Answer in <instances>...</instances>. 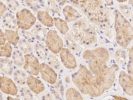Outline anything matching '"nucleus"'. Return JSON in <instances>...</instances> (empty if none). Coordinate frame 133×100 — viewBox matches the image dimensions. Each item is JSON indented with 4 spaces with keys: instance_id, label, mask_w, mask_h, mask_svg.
I'll list each match as a JSON object with an SVG mask.
<instances>
[{
    "instance_id": "nucleus-7",
    "label": "nucleus",
    "mask_w": 133,
    "mask_h": 100,
    "mask_svg": "<svg viewBox=\"0 0 133 100\" xmlns=\"http://www.w3.org/2000/svg\"><path fill=\"white\" fill-rule=\"evenodd\" d=\"M45 43L49 50L54 54L59 53L64 47L63 40L55 30L48 32Z\"/></svg>"
},
{
    "instance_id": "nucleus-5",
    "label": "nucleus",
    "mask_w": 133,
    "mask_h": 100,
    "mask_svg": "<svg viewBox=\"0 0 133 100\" xmlns=\"http://www.w3.org/2000/svg\"><path fill=\"white\" fill-rule=\"evenodd\" d=\"M69 2L86 17L97 12L105 6L103 0H69Z\"/></svg>"
},
{
    "instance_id": "nucleus-43",
    "label": "nucleus",
    "mask_w": 133,
    "mask_h": 100,
    "mask_svg": "<svg viewBox=\"0 0 133 100\" xmlns=\"http://www.w3.org/2000/svg\"><path fill=\"white\" fill-rule=\"evenodd\" d=\"M7 100H20V98H13L12 97H11L10 96H8V97H7Z\"/></svg>"
},
{
    "instance_id": "nucleus-4",
    "label": "nucleus",
    "mask_w": 133,
    "mask_h": 100,
    "mask_svg": "<svg viewBox=\"0 0 133 100\" xmlns=\"http://www.w3.org/2000/svg\"><path fill=\"white\" fill-rule=\"evenodd\" d=\"M88 21L102 31L106 30L115 21L113 12L104 6L97 12L86 17Z\"/></svg>"
},
{
    "instance_id": "nucleus-20",
    "label": "nucleus",
    "mask_w": 133,
    "mask_h": 100,
    "mask_svg": "<svg viewBox=\"0 0 133 100\" xmlns=\"http://www.w3.org/2000/svg\"><path fill=\"white\" fill-rule=\"evenodd\" d=\"M1 71L6 76H12L14 72L13 65L12 62L8 58H2L1 59Z\"/></svg>"
},
{
    "instance_id": "nucleus-35",
    "label": "nucleus",
    "mask_w": 133,
    "mask_h": 100,
    "mask_svg": "<svg viewBox=\"0 0 133 100\" xmlns=\"http://www.w3.org/2000/svg\"><path fill=\"white\" fill-rule=\"evenodd\" d=\"M21 32L23 38H24L28 41H29V42L30 43L32 44L36 42V39L33 35V33H32V32L29 31L28 30H22V29Z\"/></svg>"
},
{
    "instance_id": "nucleus-25",
    "label": "nucleus",
    "mask_w": 133,
    "mask_h": 100,
    "mask_svg": "<svg viewBox=\"0 0 133 100\" xmlns=\"http://www.w3.org/2000/svg\"><path fill=\"white\" fill-rule=\"evenodd\" d=\"M17 45L20 50L26 54L32 53L34 50L32 44L23 38H20Z\"/></svg>"
},
{
    "instance_id": "nucleus-23",
    "label": "nucleus",
    "mask_w": 133,
    "mask_h": 100,
    "mask_svg": "<svg viewBox=\"0 0 133 100\" xmlns=\"http://www.w3.org/2000/svg\"><path fill=\"white\" fill-rule=\"evenodd\" d=\"M11 57L14 64L16 66L18 67L24 66L25 62V58L23 52L21 50L18 49L13 50Z\"/></svg>"
},
{
    "instance_id": "nucleus-6",
    "label": "nucleus",
    "mask_w": 133,
    "mask_h": 100,
    "mask_svg": "<svg viewBox=\"0 0 133 100\" xmlns=\"http://www.w3.org/2000/svg\"><path fill=\"white\" fill-rule=\"evenodd\" d=\"M17 24L19 29L28 30L36 23V18L27 9H22L16 12Z\"/></svg>"
},
{
    "instance_id": "nucleus-45",
    "label": "nucleus",
    "mask_w": 133,
    "mask_h": 100,
    "mask_svg": "<svg viewBox=\"0 0 133 100\" xmlns=\"http://www.w3.org/2000/svg\"><path fill=\"white\" fill-rule=\"evenodd\" d=\"M116 1L119 3H124L127 2V0H116Z\"/></svg>"
},
{
    "instance_id": "nucleus-21",
    "label": "nucleus",
    "mask_w": 133,
    "mask_h": 100,
    "mask_svg": "<svg viewBox=\"0 0 133 100\" xmlns=\"http://www.w3.org/2000/svg\"><path fill=\"white\" fill-rule=\"evenodd\" d=\"M14 81L17 85L23 86L27 82L28 77L26 72L21 69L16 70L14 72Z\"/></svg>"
},
{
    "instance_id": "nucleus-2",
    "label": "nucleus",
    "mask_w": 133,
    "mask_h": 100,
    "mask_svg": "<svg viewBox=\"0 0 133 100\" xmlns=\"http://www.w3.org/2000/svg\"><path fill=\"white\" fill-rule=\"evenodd\" d=\"M70 33L77 44L85 48L95 46L99 40L98 27L83 18L72 22Z\"/></svg>"
},
{
    "instance_id": "nucleus-33",
    "label": "nucleus",
    "mask_w": 133,
    "mask_h": 100,
    "mask_svg": "<svg viewBox=\"0 0 133 100\" xmlns=\"http://www.w3.org/2000/svg\"><path fill=\"white\" fill-rule=\"evenodd\" d=\"M6 3L9 9L13 12H17L22 9L21 5L17 0H6Z\"/></svg>"
},
{
    "instance_id": "nucleus-29",
    "label": "nucleus",
    "mask_w": 133,
    "mask_h": 100,
    "mask_svg": "<svg viewBox=\"0 0 133 100\" xmlns=\"http://www.w3.org/2000/svg\"><path fill=\"white\" fill-rule=\"evenodd\" d=\"M12 48L10 44L6 42L3 46L0 47V57L4 58H9L11 57L13 51Z\"/></svg>"
},
{
    "instance_id": "nucleus-26",
    "label": "nucleus",
    "mask_w": 133,
    "mask_h": 100,
    "mask_svg": "<svg viewBox=\"0 0 133 100\" xmlns=\"http://www.w3.org/2000/svg\"><path fill=\"white\" fill-rule=\"evenodd\" d=\"M128 58L127 69V72L125 73L129 79L133 83V45L129 51Z\"/></svg>"
},
{
    "instance_id": "nucleus-13",
    "label": "nucleus",
    "mask_w": 133,
    "mask_h": 100,
    "mask_svg": "<svg viewBox=\"0 0 133 100\" xmlns=\"http://www.w3.org/2000/svg\"><path fill=\"white\" fill-rule=\"evenodd\" d=\"M62 14L67 22L70 23L76 21L82 17L77 9L71 5H66L62 9Z\"/></svg>"
},
{
    "instance_id": "nucleus-41",
    "label": "nucleus",
    "mask_w": 133,
    "mask_h": 100,
    "mask_svg": "<svg viewBox=\"0 0 133 100\" xmlns=\"http://www.w3.org/2000/svg\"><path fill=\"white\" fill-rule=\"evenodd\" d=\"M106 3V5L108 6H113L114 5V0H103Z\"/></svg>"
},
{
    "instance_id": "nucleus-16",
    "label": "nucleus",
    "mask_w": 133,
    "mask_h": 100,
    "mask_svg": "<svg viewBox=\"0 0 133 100\" xmlns=\"http://www.w3.org/2000/svg\"><path fill=\"white\" fill-rule=\"evenodd\" d=\"M36 18L41 24L47 27H52L54 26V19L47 11H39L36 14Z\"/></svg>"
},
{
    "instance_id": "nucleus-22",
    "label": "nucleus",
    "mask_w": 133,
    "mask_h": 100,
    "mask_svg": "<svg viewBox=\"0 0 133 100\" xmlns=\"http://www.w3.org/2000/svg\"><path fill=\"white\" fill-rule=\"evenodd\" d=\"M5 33L8 42L16 46L20 39L17 31L5 29Z\"/></svg>"
},
{
    "instance_id": "nucleus-42",
    "label": "nucleus",
    "mask_w": 133,
    "mask_h": 100,
    "mask_svg": "<svg viewBox=\"0 0 133 100\" xmlns=\"http://www.w3.org/2000/svg\"><path fill=\"white\" fill-rule=\"evenodd\" d=\"M114 98L116 100H127L128 99L126 97H118L117 96H114Z\"/></svg>"
},
{
    "instance_id": "nucleus-40",
    "label": "nucleus",
    "mask_w": 133,
    "mask_h": 100,
    "mask_svg": "<svg viewBox=\"0 0 133 100\" xmlns=\"http://www.w3.org/2000/svg\"><path fill=\"white\" fill-rule=\"evenodd\" d=\"M68 0H56V2H57L59 6L61 7H63L65 6Z\"/></svg>"
},
{
    "instance_id": "nucleus-11",
    "label": "nucleus",
    "mask_w": 133,
    "mask_h": 100,
    "mask_svg": "<svg viewBox=\"0 0 133 100\" xmlns=\"http://www.w3.org/2000/svg\"><path fill=\"white\" fill-rule=\"evenodd\" d=\"M59 56L62 64L66 68L73 70L77 68L76 59L69 49L63 48L59 53Z\"/></svg>"
},
{
    "instance_id": "nucleus-46",
    "label": "nucleus",
    "mask_w": 133,
    "mask_h": 100,
    "mask_svg": "<svg viewBox=\"0 0 133 100\" xmlns=\"http://www.w3.org/2000/svg\"><path fill=\"white\" fill-rule=\"evenodd\" d=\"M130 4L133 6V0H128Z\"/></svg>"
},
{
    "instance_id": "nucleus-39",
    "label": "nucleus",
    "mask_w": 133,
    "mask_h": 100,
    "mask_svg": "<svg viewBox=\"0 0 133 100\" xmlns=\"http://www.w3.org/2000/svg\"><path fill=\"white\" fill-rule=\"evenodd\" d=\"M6 41H7V39H6L5 33H4L3 31L2 30V29H1V32H0V45H1V46L4 45L6 43Z\"/></svg>"
},
{
    "instance_id": "nucleus-10",
    "label": "nucleus",
    "mask_w": 133,
    "mask_h": 100,
    "mask_svg": "<svg viewBox=\"0 0 133 100\" xmlns=\"http://www.w3.org/2000/svg\"><path fill=\"white\" fill-rule=\"evenodd\" d=\"M39 73L42 79L51 85H54L57 80L56 72L48 64L44 63L40 64Z\"/></svg>"
},
{
    "instance_id": "nucleus-38",
    "label": "nucleus",
    "mask_w": 133,
    "mask_h": 100,
    "mask_svg": "<svg viewBox=\"0 0 133 100\" xmlns=\"http://www.w3.org/2000/svg\"><path fill=\"white\" fill-rule=\"evenodd\" d=\"M7 10V6L4 2L1 1L0 2V16L1 17L5 14Z\"/></svg>"
},
{
    "instance_id": "nucleus-15",
    "label": "nucleus",
    "mask_w": 133,
    "mask_h": 100,
    "mask_svg": "<svg viewBox=\"0 0 133 100\" xmlns=\"http://www.w3.org/2000/svg\"><path fill=\"white\" fill-rule=\"evenodd\" d=\"M64 41L67 48L72 53L76 54L81 50L80 46L75 41L70 32H68L64 35Z\"/></svg>"
},
{
    "instance_id": "nucleus-30",
    "label": "nucleus",
    "mask_w": 133,
    "mask_h": 100,
    "mask_svg": "<svg viewBox=\"0 0 133 100\" xmlns=\"http://www.w3.org/2000/svg\"><path fill=\"white\" fill-rule=\"evenodd\" d=\"M48 10L56 14H61V11L56 0H46Z\"/></svg>"
},
{
    "instance_id": "nucleus-36",
    "label": "nucleus",
    "mask_w": 133,
    "mask_h": 100,
    "mask_svg": "<svg viewBox=\"0 0 133 100\" xmlns=\"http://www.w3.org/2000/svg\"><path fill=\"white\" fill-rule=\"evenodd\" d=\"M104 36L105 39L108 41H113L115 37V33L113 29L111 28H109L106 29V30H105Z\"/></svg>"
},
{
    "instance_id": "nucleus-27",
    "label": "nucleus",
    "mask_w": 133,
    "mask_h": 100,
    "mask_svg": "<svg viewBox=\"0 0 133 100\" xmlns=\"http://www.w3.org/2000/svg\"><path fill=\"white\" fill-rule=\"evenodd\" d=\"M47 63L52 68L59 70L61 68L62 64L57 57L49 53L47 58Z\"/></svg>"
},
{
    "instance_id": "nucleus-24",
    "label": "nucleus",
    "mask_w": 133,
    "mask_h": 100,
    "mask_svg": "<svg viewBox=\"0 0 133 100\" xmlns=\"http://www.w3.org/2000/svg\"><path fill=\"white\" fill-rule=\"evenodd\" d=\"M54 26L62 35H65L69 30L67 22L59 17L53 18Z\"/></svg>"
},
{
    "instance_id": "nucleus-34",
    "label": "nucleus",
    "mask_w": 133,
    "mask_h": 100,
    "mask_svg": "<svg viewBox=\"0 0 133 100\" xmlns=\"http://www.w3.org/2000/svg\"><path fill=\"white\" fill-rule=\"evenodd\" d=\"M118 8L120 12L126 19H127L130 17L131 11L128 5L120 4L118 5Z\"/></svg>"
},
{
    "instance_id": "nucleus-18",
    "label": "nucleus",
    "mask_w": 133,
    "mask_h": 100,
    "mask_svg": "<svg viewBox=\"0 0 133 100\" xmlns=\"http://www.w3.org/2000/svg\"><path fill=\"white\" fill-rule=\"evenodd\" d=\"M34 51L37 55V58L42 61H45L49 53V51L47 46L44 42L36 43L33 47Z\"/></svg>"
},
{
    "instance_id": "nucleus-17",
    "label": "nucleus",
    "mask_w": 133,
    "mask_h": 100,
    "mask_svg": "<svg viewBox=\"0 0 133 100\" xmlns=\"http://www.w3.org/2000/svg\"><path fill=\"white\" fill-rule=\"evenodd\" d=\"M32 33L38 41L44 42L45 41L47 35V29L39 22L35 23L31 30Z\"/></svg>"
},
{
    "instance_id": "nucleus-37",
    "label": "nucleus",
    "mask_w": 133,
    "mask_h": 100,
    "mask_svg": "<svg viewBox=\"0 0 133 100\" xmlns=\"http://www.w3.org/2000/svg\"><path fill=\"white\" fill-rule=\"evenodd\" d=\"M40 98L42 100H54V98L52 96V94L50 92L46 91L45 92L41 93V95L39 96Z\"/></svg>"
},
{
    "instance_id": "nucleus-44",
    "label": "nucleus",
    "mask_w": 133,
    "mask_h": 100,
    "mask_svg": "<svg viewBox=\"0 0 133 100\" xmlns=\"http://www.w3.org/2000/svg\"><path fill=\"white\" fill-rule=\"evenodd\" d=\"M130 17H131V20L133 26V10L131 12V15H130Z\"/></svg>"
},
{
    "instance_id": "nucleus-31",
    "label": "nucleus",
    "mask_w": 133,
    "mask_h": 100,
    "mask_svg": "<svg viewBox=\"0 0 133 100\" xmlns=\"http://www.w3.org/2000/svg\"><path fill=\"white\" fill-rule=\"evenodd\" d=\"M127 53L124 49H119L115 52V60L118 64H124L127 59Z\"/></svg>"
},
{
    "instance_id": "nucleus-12",
    "label": "nucleus",
    "mask_w": 133,
    "mask_h": 100,
    "mask_svg": "<svg viewBox=\"0 0 133 100\" xmlns=\"http://www.w3.org/2000/svg\"><path fill=\"white\" fill-rule=\"evenodd\" d=\"M26 84L29 89L34 93L37 95L41 94L45 89L44 85L41 80L32 75H29Z\"/></svg>"
},
{
    "instance_id": "nucleus-32",
    "label": "nucleus",
    "mask_w": 133,
    "mask_h": 100,
    "mask_svg": "<svg viewBox=\"0 0 133 100\" xmlns=\"http://www.w3.org/2000/svg\"><path fill=\"white\" fill-rule=\"evenodd\" d=\"M19 95L24 100H33L34 99L32 92L26 87H20Z\"/></svg>"
},
{
    "instance_id": "nucleus-9",
    "label": "nucleus",
    "mask_w": 133,
    "mask_h": 100,
    "mask_svg": "<svg viewBox=\"0 0 133 100\" xmlns=\"http://www.w3.org/2000/svg\"><path fill=\"white\" fill-rule=\"evenodd\" d=\"M0 88L2 92L9 95L17 96L18 89L12 79L6 76H1Z\"/></svg>"
},
{
    "instance_id": "nucleus-28",
    "label": "nucleus",
    "mask_w": 133,
    "mask_h": 100,
    "mask_svg": "<svg viewBox=\"0 0 133 100\" xmlns=\"http://www.w3.org/2000/svg\"><path fill=\"white\" fill-rule=\"evenodd\" d=\"M66 100H83L84 98L79 91L74 88H68L66 92Z\"/></svg>"
},
{
    "instance_id": "nucleus-14",
    "label": "nucleus",
    "mask_w": 133,
    "mask_h": 100,
    "mask_svg": "<svg viewBox=\"0 0 133 100\" xmlns=\"http://www.w3.org/2000/svg\"><path fill=\"white\" fill-rule=\"evenodd\" d=\"M1 21L2 26L5 29L18 30L19 28L17 24V19L12 13H5L1 17Z\"/></svg>"
},
{
    "instance_id": "nucleus-1",
    "label": "nucleus",
    "mask_w": 133,
    "mask_h": 100,
    "mask_svg": "<svg viewBox=\"0 0 133 100\" xmlns=\"http://www.w3.org/2000/svg\"><path fill=\"white\" fill-rule=\"evenodd\" d=\"M72 80L80 92L91 97H98L107 91L99 79L84 65L72 74Z\"/></svg>"
},
{
    "instance_id": "nucleus-19",
    "label": "nucleus",
    "mask_w": 133,
    "mask_h": 100,
    "mask_svg": "<svg viewBox=\"0 0 133 100\" xmlns=\"http://www.w3.org/2000/svg\"><path fill=\"white\" fill-rule=\"evenodd\" d=\"M24 2L26 5L35 14L42 9L48 10L47 3L43 0H24Z\"/></svg>"
},
{
    "instance_id": "nucleus-8",
    "label": "nucleus",
    "mask_w": 133,
    "mask_h": 100,
    "mask_svg": "<svg viewBox=\"0 0 133 100\" xmlns=\"http://www.w3.org/2000/svg\"><path fill=\"white\" fill-rule=\"evenodd\" d=\"M25 62L23 66L24 71L30 75L38 76L39 73L40 64L38 58L31 54L24 55Z\"/></svg>"
},
{
    "instance_id": "nucleus-3",
    "label": "nucleus",
    "mask_w": 133,
    "mask_h": 100,
    "mask_svg": "<svg viewBox=\"0 0 133 100\" xmlns=\"http://www.w3.org/2000/svg\"><path fill=\"white\" fill-rule=\"evenodd\" d=\"M113 13L116 41L121 47H128L133 40V26L118 9H115Z\"/></svg>"
}]
</instances>
